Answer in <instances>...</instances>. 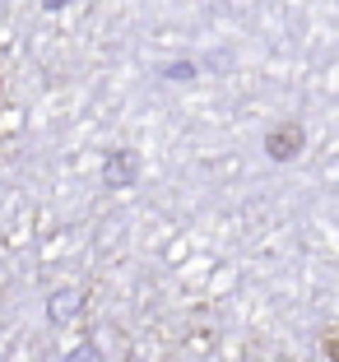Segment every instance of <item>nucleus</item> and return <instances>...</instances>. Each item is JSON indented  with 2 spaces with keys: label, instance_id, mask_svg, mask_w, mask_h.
<instances>
[{
  "label": "nucleus",
  "instance_id": "obj_1",
  "mask_svg": "<svg viewBox=\"0 0 339 362\" xmlns=\"http://www.w3.org/2000/svg\"><path fill=\"white\" fill-rule=\"evenodd\" d=\"M265 149H270V158H279V163L297 158V153H302V126H297V121L275 126V130H270V139H265Z\"/></svg>",
  "mask_w": 339,
  "mask_h": 362
},
{
  "label": "nucleus",
  "instance_id": "obj_2",
  "mask_svg": "<svg viewBox=\"0 0 339 362\" xmlns=\"http://www.w3.org/2000/svg\"><path fill=\"white\" fill-rule=\"evenodd\" d=\"M326 353H330V358L339 362V334H326Z\"/></svg>",
  "mask_w": 339,
  "mask_h": 362
}]
</instances>
